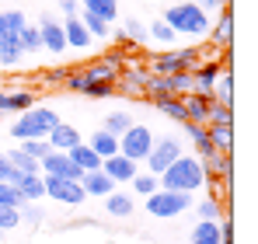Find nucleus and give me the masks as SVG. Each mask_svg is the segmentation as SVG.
I'll use <instances>...</instances> for the list:
<instances>
[{
	"label": "nucleus",
	"instance_id": "obj_1",
	"mask_svg": "<svg viewBox=\"0 0 258 244\" xmlns=\"http://www.w3.org/2000/svg\"><path fill=\"white\" fill-rule=\"evenodd\" d=\"M157 185L168 189V192H185V196H192V192H199V189L206 185V171H203L199 157L181 154L164 174H157Z\"/></svg>",
	"mask_w": 258,
	"mask_h": 244
},
{
	"label": "nucleus",
	"instance_id": "obj_2",
	"mask_svg": "<svg viewBox=\"0 0 258 244\" xmlns=\"http://www.w3.org/2000/svg\"><path fill=\"white\" fill-rule=\"evenodd\" d=\"M174 35H188V39H206L210 35V14L199 4H171L161 18Z\"/></svg>",
	"mask_w": 258,
	"mask_h": 244
},
{
	"label": "nucleus",
	"instance_id": "obj_3",
	"mask_svg": "<svg viewBox=\"0 0 258 244\" xmlns=\"http://www.w3.org/2000/svg\"><path fill=\"white\" fill-rule=\"evenodd\" d=\"M199 63H203V49L188 45V49H161L143 67H147L150 77H171V74H192Z\"/></svg>",
	"mask_w": 258,
	"mask_h": 244
},
{
	"label": "nucleus",
	"instance_id": "obj_4",
	"mask_svg": "<svg viewBox=\"0 0 258 244\" xmlns=\"http://www.w3.org/2000/svg\"><path fill=\"white\" fill-rule=\"evenodd\" d=\"M59 122L63 119H59L49 105H32V108H25L18 119L11 122V136H14V140H45L49 129L59 126Z\"/></svg>",
	"mask_w": 258,
	"mask_h": 244
},
{
	"label": "nucleus",
	"instance_id": "obj_5",
	"mask_svg": "<svg viewBox=\"0 0 258 244\" xmlns=\"http://www.w3.org/2000/svg\"><path fill=\"white\" fill-rule=\"evenodd\" d=\"M154 129L150 126H140V122H133L126 133L119 136V154L126 157V161L133 164H140V161H147V154H150V147H154Z\"/></svg>",
	"mask_w": 258,
	"mask_h": 244
},
{
	"label": "nucleus",
	"instance_id": "obj_6",
	"mask_svg": "<svg viewBox=\"0 0 258 244\" xmlns=\"http://www.w3.org/2000/svg\"><path fill=\"white\" fill-rule=\"evenodd\" d=\"M188 206H192V196H185V192H168V189H157L154 196H147V213H150V216H161V220L181 216Z\"/></svg>",
	"mask_w": 258,
	"mask_h": 244
},
{
	"label": "nucleus",
	"instance_id": "obj_7",
	"mask_svg": "<svg viewBox=\"0 0 258 244\" xmlns=\"http://www.w3.org/2000/svg\"><path fill=\"white\" fill-rule=\"evenodd\" d=\"M122 70H126V52L115 49L108 56H98L91 67H84V77H87V84H115Z\"/></svg>",
	"mask_w": 258,
	"mask_h": 244
},
{
	"label": "nucleus",
	"instance_id": "obj_8",
	"mask_svg": "<svg viewBox=\"0 0 258 244\" xmlns=\"http://www.w3.org/2000/svg\"><path fill=\"white\" fill-rule=\"evenodd\" d=\"M181 157V140H174V136H161V140H154V147H150V154H147V171L150 174H164L174 161Z\"/></svg>",
	"mask_w": 258,
	"mask_h": 244
},
{
	"label": "nucleus",
	"instance_id": "obj_9",
	"mask_svg": "<svg viewBox=\"0 0 258 244\" xmlns=\"http://www.w3.org/2000/svg\"><path fill=\"white\" fill-rule=\"evenodd\" d=\"M42 185H45V196L63 206H81L87 199L81 181H70V178H49V174H42Z\"/></svg>",
	"mask_w": 258,
	"mask_h": 244
},
{
	"label": "nucleus",
	"instance_id": "obj_10",
	"mask_svg": "<svg viewBox=\"0 0 258 244\" xmlns=\"http://www.w3.org/2000/svg\"><path fill=\"white\" fill-rule=\"evenodd\" d=\"M35 28H39L42 49H49L52 56H63V52H67V35H63V21H59V18H52V14L45 11Z\"/></svg>",
	"mask_w": 258,
	"mask_h": 244
},
{
	"label": "nucleus",
	"instance_id": "obj_11",
	"mask_svg": "<svg viewBox=\"0 0 258 244\" xmlns=\"http://www.w3.org/2000/svg\"><path fill=\"white\" fill-rule=\"evenodd\" d=\"M220 18H216V25H210V45L220 49V52H230V42H234V11H230V4L227 7H220L216 11Z\"/></svg>",
	"mask_w": 258,
	"mask_h": 244
},
{
	"label": "nucleus",
	"instance_id": "obj_12",
	"mask_svg": "<svg viewBox=\"0 0 258 244\" xmlns=\"http://www.w3.org/2000/svg\"><path fill=\"white\" fill-rule=\"evenodd\" d=\"M220 70H223V63H220V59H203V63L192 70V94L210 98V94H213L216 77H220Z\"/></svg>",
	"mask_w": 258,
	"mask_h": 244
},
{
	"label": "nucleus",
	"instance_id": "obj_13",
	"mask_svg": "<svg viewBox=\"0 0 258 244\" xmlns=\"http://www.w3.org/2000/svg\"><path fill=\"white\" fill-rule=\"evenodd\" d=\"M45 143H49L52 150H59V154H70V150H74L77 143H84V140H81L77 126H70V122H59V126H52V129H49Z\"/></svg>",
	"mask_w": 258,
	"mask_h": 244
},
{
	"label": "nucleus",
	"instance_id": "obj_14",
	"mask_svg": "<svg viewBox=\"0 0 258 244\" xmlns=\"http://www.w3.org/2000/svg\"><path fill=\"white\" fill-rule=\"evenodd\" d=\"M81 189H84L87 199H105V196L115 192V181L98 167V171H84V174H81Z\"/></svg>",
	"mask_w": 258,
	"mask_h": 244
},
{
	"label": "nucleus",
	"instance_id": "obj_15",
	"mask_svg": "<svg viewBox=\"0 0 258 244\" xmlns=\"http://www.w3.org/2000/svg\"><path fill=\"white\" fill-rule=\"evenodd\" d=\"M25 25H28V18L21 11H0V49L4 45H18Z\"/></svg>",
	"mask_w": 258,
	"mask_h": 244
},
{
	"label": "nucleus",
	"instance_id": "obj_16",
	"mask_svg": "<svg viewBox=\"0 0 258 244\" xmlns=\"http://www.w3.org/2000/svg\"><path fill=\"white\" fill-rule=\"evenodd\" d=\"M101 171H105L115 185H129V181H133V174L140 171V164H133V161H126L122 154H115V157L101 161Z\"/></svg>",
	"mask_w": 258,
	"mask_h": 244
},
{
	"label": "nucleus",
	"instance_id": "obj_17",
	"mask_svg": "<svg viewBox=\"0 0 258 244\" xmlns=\"http://www.w3.org/2000/svg\"><path fill=\"white\" fill-rule=\"evenodd\" d=\"M185 122H199V126H210V112H213V98H203V94H185Z\"/></svg>",
	"mask_w": 258,
	"mask_h": 244
},
{
	"label": "nucleus",
	"instance_id": "obj_18",
	"mask_svg": "<svg viewBox=\"0 0 258 244\" xmlns=\"http://www.w3.org/2000/svg\"><path fill=\"white\" fill-rule=\"evenodd\" d=\"M119 84H122V94H143L147 91V84H150V74H147V67L143 63H136V67H126L122 74H119Z\"/></svg>",
	"mask_w": 258,
	"mask_h": 244
},
{
	"label": "nucleus",
	"instance_id": "obj_19",
	"mask_svg": "<svg viewBox=\"0 0 258 244\" xmlns=\"http://www.w3.org/2000/svg\"><path fill=\"white\" fill-rule=\"evenodd\" d=\"M181 129H185V140L192 143V150H196L199 161L213 154V147H210V129H206V126H199V122H181Z\"/></svg>",
	"mask_w": 258,
	"mask_h": 244
},
{
	"label": "nucleus",
	"instance_id": "obj_20",
	"mask_svg": "<svg viewBox=\"0 0 258 244\" xmlns=\"http://www.w3.org/2000/svg\"><path fill=\"white\" fill-rule=\"evenodd\" d=\"M63 35H67V49H81V52L94 42L87 35V28L81 25V18H63Z\"/></svg>",
	"mask_w": 258,
	"mask_h": 244
},
{
	"label": "nucleus",
	"instance_id": "obj_21",
	"mask_svg": "<svg viewBox=\"0 0 258 244\" xmlns=\"http://www.w3.org/2000/svg\"><path fill=\"white\" fill-rule=\"evenodd\" d=\"M206 129H210V147H213L216 154H227V157H230V150H234V126L210 122Z\"/></svg>",
	"mask_w": 258,
	"mask_h": 244
},
{
	"label": "nucleus",
	"instance_id": "obj_22",
	"mask_svg": "<svg viewBox=\"0 0 258 244\" xmlns=\"http://www.w3.org/2000/svg\"><path fill=\"white\" fill-rule=\"evenodd\" d=\"M133 192H112V196H105V213L108 216H115V220H126V216H133Z\"/></svg>",
	"mask_w": 258,
	"mask_h": 244
},
{
	"label": "nucleus",
	"instance_id": "obj_23",
	"mask_svg": "<svg viewBox=\"0 0 258 244\" xmlns=\"http://www.w3.org/2000/svg\"><path fill=\"white\" fill-rule=\"evenodd\" d=\"M87 147L101 157V161H108V157H115L119 154V140L112 136V133H105V129H98V133H91V140H87Z\"/></svg>",
	"mask_w": 258,
	"mask_h": 244
},
{
	"label": "nucleus",
	"instance_id": "obj_24",
	"mask_svg": "<svg viewBox=\"0 0 258 244\" xmlns=\"http://www.w3.org/2000/svg\"><path fill=\"white\" fill-rule=\"evenodd\" d=\"M81 11H91L94 18H101L105 25H112L119 18V0H77Z\"/></svg>",
	"mask_w": 258,
	"mask_h": 244
},
{
	"label": "nucleus",
	"instance_id": "obj_25",
	"mask_svg": "<svg viewBox=\"0 0 258 244\" xmlns=\"http://www.w3.org/2000/svg\"><path fill=\"white\" fill-rule=\"evenodd\" d=\"M18 192H21V199L25 203H39L45 196V185H42V174H21V181L14 185Z\"/></svg>",
	"mask_w": 258,
	"mask_h": 244
},
{
	"label": "nucleus",
	"instance_id": "obj_26",
	"mask_svg": "<svg viewBox=\"0 0 258 244\" xmlns=\"http://www.w3.org/2000/svg\"><path fill=\"white\" fill-rule=\"evenodd\" d=\"M188 244H220V223H210V220H199L188 234Z\"/></svg>",
	"mask_w": 258,
	"mask_h": 244
},
{
	"label": "nucleus",
	"instance_id": "obj_27",
	"mask_svg": "<svg viewBox=\"0 0 258 244\" xmlns=\"http://www.w3.org/2000/svg\"><path fill=\"white\" fill-rule=\"evenodd\" d=\"M67 157L77 164L81 171H98V167H101V157H98V154H94V150H91L87 143H77V147H74V150H70Z\"/></svg>",
	"mask_w": 258,
	"mask_h": 244
},
{
	"label": "nucleus",
	"instance_id": "obj_28",
	"mask_svg": "<svg viewBox=\"0 0 258 244\" xmlns=\"http://www.w3.org/2000/svg\"><path fill=\"white\" fill-rule=\"evenodd\" d=\"M77 18H81V25L87 28V35H91V39H101V42L112 39V25H105V21H101V18H94L91 11H81Z\"/></svg>",
	"mask_w": 258,
	"mask_h": 244
},
{
	"label": "nucleus",
	"instance_id": "obj_29",
	"mask_svg": "<svg viewBox=\"0 0 258 244\" xmlns=\"http://www.w3.org/2000/svg\"><path fill=\"white\" fill-rule=\"evenodd\" d=\"M196 213H199V220H210V223H220L223 216H227V203L223 199H199V206H196Z\"/></svg>",
	"mask_w": 258,
	"mask_h": 244
},
{
	"label": "nucleus",
	"instance_id": "obj_30",
	"mask_svg": "<svg viewBox=\"0 0 258 244\" xmlns=\"http://www.w3.org/2000/svg\"><path fill=\"white\" fill-rule=\"evenodd\" d=\"M129 185H133V192H136L140 199H147V196H154V192L161 189V185H157V174H150V171H136Z\"/></svg>",
	"mask_w": 258,
	"mask_h": 244
},
{
	"label": "nucleus",
	"instance_id": "obj_31",
	"mask_svg": "<svg viewBox=\"0 0 258 244\" xmlns=\"http://www.w3.org/2000/svg\"><path fill=\"white\" fill-rule=\"evenodd\" d=\"M154 108L174 122H185V101L181 98H154Z\"/></svg>",
	"mask_w": 258,
	"mask_h": 244
},
{
	"label": "nucleus",
	"instance_id": "obj_32",
	"mask_svg": "<svg viewBox=\"0 0 258 244\" xmlns=\"http://www.w3.org/2000/svg\"><path fill=\"white\" fill-rule=\"evenodd\" d=\"M4 157H7V164H11L18 174H39V161H32V157H28V154H21L18 147H14V150H7Z\"/></svg>",
	"mask_w": 258,
	"mask_h": 244
},
{
	"label": "nucleus",
	"instance_id": "obj_33",
	"mask_svg": "<svg viewBox=\"0 0 258 244\" xmlns=\"http://www.w3.org/2000/svg\"><path fill=\"white\" fill-rule=\"evenodd\" d=\"M147 39H154L157 45H161V49H171L178 35H174L171 28H168V25H164V21L157 18V21H150V25H147Z\"/></svg>",
	"mask_w": 258,
	"mask_h": 244
},
{
	"label": "nucleus",
	"instance_id": "obj_34",
	"mask_svg": "<svg viewBox=\"0 0 258 244\" xmlns=\"http://www.w3.org/2000/svg\"><path fill=\"white\" fill-rule=\"evenodd\" d=\"M129 126H133V115H126V112H112V115H105V126H101V129H105V133H112V136L119 140Z\"/></svg>",
	"mask_w": 258,
	"mask_h": 244
},
{
	"label": "nucleus",
	"instance_id": "obj_35",
	"mask_svg": "<svg viewBox=\"0 0 258 244\" xmlns=\"http://www.w3.org/2000/svg\"><path fill=\"white\" fill-rule=\"evenodd\" d=\"M21 52H25V56H32V52H42V39H39V28H35V25H25V28H21Z\"/></svg>",
	"mask_w": 258,
	"mask_h": 244
},
{
	"label": "nucleus",
	"instance_id": "obj_36",
	"mask_svg": "<svg viewBox=\"0 0 258 244\" xmlns=\"http://www.w3.org/2000/svg\"><path fill=\"white\" fill-rule=\"evenodd\" d=\"M25 199H21V192L14 189V185H7V181H0V209H21Z\"/></svg>",
	"mask_w": 258,
	"mask_h": 244
},
{
	"label": "nucleus",
	"instance_id": "obj_37",
	"mask_svg": "<svg viewBox=\"0 0 258 244\" xmlns=\"http://www.w3.org/2000/svg\"><path fill=\"white\" fill-rule=\"evenodd\" d=\"M18 150H21V154H28L32 161H42V157L49 154V150H52V147H49L45 140H21V143H18Z\"/></svg>",
	"mask_w": 258,
	"mask_h": 244
},
{
	"label": "nucleus",
	"instance_id": "obj_38",
	"mask_svg": "<svg viewBox=\"0 0 258 244\" xmlns=\"http://www.w3.org/2000/svg\"><path fill=\"white\" fill-rule=\"evenodd\" d=\"M18 213H21V223H28V227H39V223L45 220V213H42V206H39V203H25Z\"/></svg>",
	"mask_w": 258,
	"mask_h": 244
},
{
	"label": "nucleus",
	"instance_id": "obj_39",
	"mask_svg": "<svg viewBox=\"0 0 258 244\" xmlns=\"http://www.w3.org/2000/svg\"><path fill=\"white\" fill-rule=\"evenodd\" d=\"M11 227H21V213L18 209H0V230H11Z\"/></svg>",
	"mask_w": 258,
	"mask_h": 244
},
{
	"label": "nucleus",
	"instance_id": "obj_40",
	"mask_svg": "<svg viewBox=\"0 0 258 244\" xmlns=\"http://www.w3.org/2000/svg\"><path fill=\"white\" fill-rule=\"evenodd\" d=\"M84 94L87 98H112L115 94V84H87Z\"/></svg>",
	"mask_w": 258,
	"mask_h": 244
},
{
	"label": "nucleus",
	"instance_id": "obj_41",
	"mask_svg": "<svg viewBox=\"0 0 258 244\" xmlns=\"http://www.w3.org/2000/svg\"><path fill=\"white\" fill-rule=\"evenodd\" d=\"M0 181H7V185H18V181H21V174L7 164V157H4V154H0Z\"/></svg>",
	"mask_w": 258,
	"mask_h": 244
},
{
	"label": "nucleus",
	"instance_id": "obj_42",
	"mask_svg": "<svg viewBox=\"0 0 258 244\" xmlns=\"http://www.w3.org/2000/svg\"><path fill=\"white\" fill-rule=\"evenodd\" d=\"M210 122H220V126H234V108H220V105H213V112H210Z\"/></svg>",
	"mask_w": 258,
	"mask_h": 244
},
{
	"label": "nucleus",
	"instance_id": "obj_43",
	"mask_svg": "<svg viewBox=\"0 0 258 244\" xmlns=\"http://www.w3.org/2000/svg\"><path fill=\"white\" fill-rule=\"evenodd\" d=\"M67 74H70V67H56V70L45 74V84H63V81H67Z\"/></svg>",
	"mask_w": 258,
	"mask_h": 244
},
{
	"label": "nucleus",
	"instance_id": "obj_44",
	"mask_svg": "<svg viewBox=\"0 0 258 244\" xmlns=\"http://www.w3.org/2000/svg\"><path fill=\"white\" fill-rule=\"evenodd\" d=\"M56 7H59L67 18H77V14H81V4H77V0H59Z\"/></svg>",
	"mask_w": 258,
	"mask_h": 244
},
{
	"label": "nucleus",
	"instance_id": "obj_45",
	"mask_svg": "<svg viewBox=\"0 0 258 244\" xmlns=\"http://www.w3.org/2000/svg\"><path fill=\"white\" fill-rule=\"evenodd\" d=\"M227 4H230V0H199V7H203L206 14H210V11H220V7H227Z\"/></svg>",
	"mask_w": 258,
	"mask_h": 244
},
{
	"label": "nucleus",
	"instance_id": "obj_46",
	"mask_svg": "<svg viewBox=\"0 0 258 244\" xmlns=\"http://www.w3.org/2000/svg\"><path fill=\"white\" fill-rule=\"evenodd\" d=\"M0 237H4V230H0Z\"/></svg>",
	"mask_w": 258,
	"mask_h": 244
}]
</instances>
